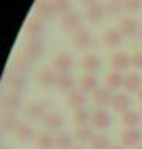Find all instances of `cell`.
<instances>
[{
    "label": "cell",
    "mask_w": 142,
    "mask_h": 149,
    "mask_svg": "<svg viewBox=\"0 0 142 149\" xmlns=\"http://www.w3.org/2000/svg\"><path fill=\"white\" fill-rule=\"evenodd\" d=\"M8 86L12 88V91H23V88L26 86V81H25V78H23V74H13L10 80H8Z\"/></svg>",
    "instance_id": "obj_32"
},
{
    "label": "cell",
    "mask_w": 142,
    "mask_h": 149,
    "mask_svg": "<svg viewBox=\"0 0 142 149\" xmlns=\"http://www.w3.org/2000/svg\"><path fill=\"white\" fill-rule=\"evenodd\" d=\"M71 149H83V148H79V146H73Z\"/></svg>",
    "instance_id": "obj_42"
},
{
    "label": "cell",
    "mask_w": 142,
    "mask_h": 149,
    "mask_svg": "<svg viewBox=\"0 0 142 149\" xmlns=\"http://www.w3.org/2000/svg\"><path fill=\"white\" fill-rule=\"evenodd\" d=\"M17 126H18V121L15 119V116H12V114H7V116H3V119H2V129L3 131H7V133H15Z\"/></svg>",
    "instance_id": "obj_34"
},
{
    "label": "cell",
    "mask_w": 142,
    "mask_h": 149,
    "mask_svg": "<svg viewBox=\"0 0 142 149\" xmlns=\"http://www.w3.org/2000/svg\"><path fill=\"white\" fill-rule=\"evenodd\" d=\"M26 116L32 118V119H40V118H45V103L43 101H35L30 103L25 109Z\"/></svg>",
    "instance_id": "obj_16"
},
{
    "label": "cell",
    "mask_w": 142,
    "mask_h": 149,
    "mask_svg": "<svg viewBox=\"0 0 142 149\" xmlns=\"http://www.w3.org/2000/svg\"><path fill=\"white\" fill-rule=\"evenodd\" d=\"M122 86H124V90L129 91V93H136V91L141 90L142 78L137 73H131V74H127L126 78H124V85Z\"/></svg>",
    "instance_id": "obj_14"
},
{
    "label": "cell",
    "mask_w": 142,
    "mask_h": 149,
    "mask_svg": "<svg viewBox=\"0 0 142 149\" xmlns=\"http://www.w3.org/2000/svg\"><path fill=\"white\" fill-rule=\"evenodd\" d=\"M142 0H122V8L129 13H136L141 10Z\"/></svg>",
    "instance_id": "obj_36"
},
{
    "label": "cell",
    "mask_w": 142,
    "mask_h": 149,
    "mask_svg": "<svg viewBox=\"0 0 142 149\" xmlns=\"http://www.w3.org/2000/svg\"><path fill=\"white\" fill-rule=\"evenodd\" d=\"M131 66L136 70H142V52H137L131 56Z\"/></svg>",
    "instance_id": "obj_37"
},
{
    "label": "cell",
    "mask_w": 142,
    "mask_h": 149,
    "mask_svg": "<svg viewBox=\"0 0 142 149\" xmlns=\"http://www.w3.org/2000/svg\"><path fill=\"white\" fill-rule=\"evenodd\" d=\"M20 103H21V96L18 91H10L3 100V104H5L7 109H17L20 106Z\"/></svg>",
    "instance_id": "obj_27"
},
{
    "label": "cell",
    "mask_w": 142,
    "mask_h": 149,
    "mask_svg": "<svg viewBox=\"0 0 142 149\" xmlns=\"http://www.w3.org/2000/svg\"><path fill=\"white\" fill-rule=\"evenodd\" d=\"M139 116H141V119H142V109H141V113H139Z\"/></svg>",
    "instance_id": "obj_43"
},
{
    "label": "cell",
    "mask_w": 142,
    "mask_h": 149,
    "mask_svg": "<svg viewBox=\"0 0 142 149\" xmlns=\"http://www.w3.org/2000/svg\"><path fill=\"white\" fill-rule=\"evenodd\" d=\"M111 106L112 109L117 113H126L131 106V100L129 96H126L124 93H117V95L112 96V101H111Z\"/></svg>",
    "instance_id": "obj_11"
},
{
    "label": "cell",
    "mask_w": 142,
    "mask_h": 149,
    "mask_svg": "<svg viewBox=\"0 0 142 149\" xmlns=\"http://www.w3.org/2000/svg\"><path fill=\"white\" fill-rule=\"evenodd\" d=\"M43 30H45V27H43L42 20H32V22H28V25H26V33L33 35V37H40L43 33Z\"/></svg>",
    "instance_id": "obj_33"
},
{
    "label": "cell",
    "mask_w": 142,
    "mask_h": 149,
    "mask_svg": "<svg viewBox=\"0 0 142 149\" xmlns=\"http://www.w3.org/2000/svg\"><path fill=\"white\" fill-rule=\"evenodd\" d=\"M55 148L56 149H71L73 148V139L66 133H61L55 138Z\"/></svg>",
    "instance_id": "obj_30"
},
{
    "label": "cell",
    "mask_w": 142,
    "mask_h": 149,
    "mask_svg": "<svg viewBox=\"0 0 142 149\" xmlns=\"http://www.w3.org/2000/svg\"><path fill=\"white\" fill-rule=\"evenodd\" d=\"M124 10L122 8V2L121 0H109V2H106L104 3V12L106 15H119L121 12Z\"/></svg>",
    "instance_id": "obj_29"
},
{
    "label": "cell",
    "mask_w": 142,
    "mask_h": 149,
    "mask_svg": "<svg viewBox=\"0 0 142 149\" xmlns=\"http://www.w3.org/2000/svg\"><path fill=\"white\" fill-rule=\"evenodd\" d=\"M98 90V78L93 76V74H84L79 78V91L83 93H89V91H94Z\"/></svg>",
    "instance_id": "obj_15"
},
{
    "label": "cell",
    "mask_w": 142,
    "mask_h": 149,
    "mask_svg": "<svg viewBox=\"0 0 142 149\" xmlns=\"http://www.w3.org/2000/svg\"><path fill=\"white\" fill-rule=\"evenodd\" d=\"M15 136L18 141L21 143H26V141H30L33 138V129L32 126L28 124V123H18V126L15 129Z\"/></svg>",
    "instance_id": "obj_19"
},
{
    "label": "cell",
    "mask_w": 142,
    "mask_h": 149,
    "mask_svg": "<svg viewBox=\"0 0 142 149\" xmlns=\"http://www.w3.org/2000/svg\"><path fill=\"white\" fill-rule=\"evenodd\" d=\"M56 86H58L60 90H63V91H71L73 90V86H74V80H73V76L69 73H60L58 74V78H56Z\"/></svg>",
    "instance_id": "obj_23"
},
{
    "label": "cell",
    "mask_w": 142,
    "mask_h": 149,
    "mask_svg": "<svg viewBox=\"0 0 142 149\" xmlns=\"http://www.w3.org/2000/svg\"><path fill=\"white\" fill-rule=\"evenodd\" d=\"M43 53V40L40 37H32L25 45V55L28 58H38Z\"/></svg>",
    "instance_id": "obj_5"
},
{
    "label": "cell",
    "mask_w": 142,
    "mask_h": 149,
    "mask_svg": "<svg viewBox=\"0 0 142 149\" xmlns=\"http://www.w3.org/2000/svg\"><path fill=\"white\" fill-rule=\"evenodd\" d=\"M124 85V78L119 71H111L106 74V86L107 90H117L119 86Z\"/></svg>",
    "instance_id": "obj_22"
},
{
    "label": "cell",
    "mask_w": 142,
    "mask_h": 149,
    "mask_svg": "<svg viewBox=\"0 0 142 149\" xmlns=\"http://www.w3.org/2000/svg\"><path fill=\"white\" fill-rule=\"evenodd\" d=\"M73 65L74 60L69 53H60L53 60V70L58 71V73H68L69 70L73 68Z\"/></svg>",
    "instance_id": "obj_2"
},
{
    "label": "cell",
    "mask_w": 142,
    "mask_h": 149,
    "mask_svg": "<svg viewBox=\"0 0 142 149\" xmlns=\"http://www.w3.org/2000/svg\"><path fill=\"white\" fill-rule=\"evenodd\" d=\"M106 15L104 12V3H94V5L88 7V10H86V18L89 22H99L103 17Z\"/></svg>",
    "instance_id": "obj_20"
},
{
    "label": "cell",
    "mask_w": 142,
    "mask_h": 149,
    "mask_svg": "<svg viewBox=\"0 0 142 149\" xmlns=\"http://www.w3.org/2000/svg\"><path fill=\"white\" fill-rule=\"evenodd\" d=\"M109 61H111V66L114 68V71H119V73L131 66V56H129L127 53H124V52L114 53L112 56H111Z\"/></svg>",
    "instance_id": "obj_7"
},
{
    "label": "cell",
    "mask_w": 142,
    "mask_h": 149,
    "mask_svg": "<svg viewBox=\"0 0 142 149\" xmlns=\"http://www.w3.org/2000/svg\"><path fill=\"white\" fill-rule=\"evenodd\" d=\"M139 30H141L139 23L131 17H126L119 22V32H121L122 37H134V35L139 33Z\"/></svg>",
    "instance_id": "obj_6"
},
{
    "label": "cell",
    "mask_w": 142,
    "mask_h": 149,
    "mask_svg": "<svg viewBox=\"0 0 142 149\" xmlns=\"http://www.w3.org/2000/svg\"><path fill=\"white\" fill-rule=\"evenodd\" d=\"M15 70L18 71V74H23L28 70V61H26L25 58H18L15 63Z\"/></svg>",
    "instance_id": "obj_38"
},
{
    "label": "cell",
    "mask_w": 142,
    "mask_h": 149,
    "mask_svg": "<svg viewBox=\"0 0 142 149\" xmlns=\"http://www.w3.org/2000/svg\"><path fill=\"white\" fill-rule=\"evenodd\" d=\"M103 42H104L106 47H109V48L119 47L122 42V35L119 32V28H109V30H106L104 35H103Z\"/></svg>",
    "instance_id": "obj_8"
},
{
    "label": "cell",
    "mask_w": 142,
    "mask_h": 149,
    "mask_svg": "<svg viewBox=\"0 0 142 149\" xmlns=\"http://www.w3.org/2000/svg\"><path fill=\"white\" fill-rule=\"evenodd\" d=\"M79 25H81V20H79V15L76 12L69 10V12H66L64 15H61V28H63L64 32L74 33L76 30L81 28Z\"/></svg>",
    "instance_id": "obj_1"
},
{
    "label": "cell",
    "mask_w": 142,
    "mask_h": 149,
    "mask_svg": "<svg viewBox=\"0 0 142 149\" xmlns=\"http://www.w3.org/2000/svg\"><path fill=\"white\" fill-rule=\"evenodd\" d=\"M109 138L107 136H104V134H99V136H94V138L91 139V149H109Z\"/></svg>",
    "instance_id": "obj_31"
},
{
    "label": "cell",
    "mask_w": 142,
    "mask_h": 149,
    "mask_svg": "<svg viewBox=\"0 0 142 149\" xmlns=\"http://www.w3.org/2000/svg\"><path fill=\"white\" fill-rule=\"evenodd\" d=\"M121 143L124 144L126 148H134L137 144H141L142 143V131H139V129H136V128L122 131Z\"/></svg>",
    "instance_id": "obj_4"
},
{
    "label": "cell",
    "mask_w": 142,
    "mask_h": 149,
    "mask_svg": "<svg viewBox=\"0 0 142 149\" xmlns=\"http://www.w3.org/2000/svg\"><path fill=\"white\" fill-rule=\"evenodd\" d=\"M63 118L60 116V114H56V113H46L45 114V118H43V124H45V128L51 129V131H55V129H60L61 126H63Z\"/></svg>",
    "instance_id": "obj_18"
},
{
    "label": "cell",
    "mask_w": 142,
    "mask_h": 149,
    "mask_svg": "<svg viewBox=\"0 0 142 149\" xmlns=\"http://www.w3.org/2000/svg\"><path fill=\"white\" fill-rule=\"evenodd\" d=\"M109 149H124V148H122V146H111Z\"/></svg>",
    "instance_id": "obj_40"
},
{
    "label": "cell",
    "mask_w": 142,
    "mask_h": 149,
    "mask_svg": "<svg viewBox=\"0 0 142 149\" xmlns=\"http://www.w3.org/2000/svg\"><path fill=\"white\" fill-rule=\"evenodd\" d=\"M81 66H83L86 71L94 73V71H98V70L101 68V58L96 56V55H86V56H83V60H81Z\"/></svg>",
    "instance_id": "obj_21"
},
{
    "label": "cell",
    "mask_w": 142,
    "mask_h": 149,
    "mask_svg": "<svg viewBox=\"0 0 142 149\" xmlns=\"http://www.w3.org/2000/svg\"><path fill=\"white\" fill-rule=\"evenodd\" d=\"M94 138V133H93V128H88V126H81L74 131V139L79 141V143H91V139Z\"/></svg>",
    "instance_id": "obj_25"
},
{
    "label": "cell",
    "mask_w": 142,
    "mask_h": 149,
    "mask_svg": "<svg viewBox=\"0 0 142 149\" xmlns=\"http://www.w3.org/2000/svg\"><path fill=\"white\" fill-rule=\"evenodd\" d=\"M137 93H139V100H141V101H142V88H141V90H139V91H137Z\"/></svg>",
    "instance_id": "obj_41"
},
{
    "label": "cell",
    "mask_w": 142,
    "mask_h": 149,
    "mask_svg": "<svg viewBox=\"0 0 142 149\" xmlns=\"http://www.w3.org/2000/svg\"><path fill=\"white\" fill-rule=\"evenodd\" d=\"M91 116H93V113H89L86 108H79V109L74 111L73 121L78 124L79 128H81V126H88V123L91 121Z\"/></svg>",
    "instance_id": "obj_24"
},
{
    "label": "cell",
    "mask_w": 142,
    "mask_h": 149,
    "mask_svg": "<svg viewBox=\"0 0 142 149\" xmlns=\"http://www.w3.org/2000/svg\"><path fill=\"white\" fill-rule=\"evenodd\" d=\"M79 2H81V3H84V5H88V7L98 3V0H79Z\"/></svg>",
    "instance_id": "obj_39"
},
{
    "label": "cell",
    "mask_w": 142,
    "mask_h": 149,
    "mask_svg": "<svg viewBox=\"0 0 142 149\" xmlns=\"http://www.w3.org/2000/svg\"><path fill=\"white\" fill-rule=\"evenodd\" d=\"M51 7L55 13L64 15L66 12H69V0H51Z\"/></svg>",
    "instance_id": "obj_35"
},
{
    "label": "cell",
    "mask_w": 142,
    "mask_h": 149,
    "mask_svg": "<svg viewBox=\"0 0 142 149\" xmlns=\"http://www.w3.org/2000/svg\"><path fill=\"white\" fill-rule=\"evenodd\" d=\"M121 121H122V124H124L126 128L132 129V128H136V126L142 121V119H141V116H139L137 113H134V111H126V113H122Z\"/></svg>",
    "instance_id": "obj_26"
},
{
    "label": "cell",
    "mask_w": 142,
    "mask_h": 149,
    "mask_svg": "<svg viewBox=\"0 0 142 149\" xmlns=\"http://www.w3.org/2000/svg\"><path fill=\"white\" fill-rule=\"evenodd\" d=\"M35 143L40 149H50L51 146H55V138L48 133H40L35 139Z\"/></svg>",
    "instance_id": "obj_28"
},
{
    "label": "cell",
    "mask_w": 142,
    "mask_h": 149,
    "mask_svg": "<svg viewBox=\"0 0 142 149\" xmlns=\"http://www.w3.org/2000/svg\"><path fill=\"white\" fill-rule=\"evenodd\" d=\"M73 45L79 50L89 47L91 45V33L86 30V28H79L73 33Z\"/></svg>",
    "instance_id": "obj_10"
},
{
    "label": "cell",
    "mask_w": 142,
    "mask_h": 149,
    "mask_svg": "<svg viewBox=\"0 0 142 149\" xmlns=\"http://www.w3.org/2000/svg\"><path fill=\"white\" fill-rule=\"evenodd\" d=\"M35 12L38 15V20H46L55 13L51 7V0H38L35 5Z\"/></svg>",
    "instance_id": "obj_12"
},
{
    "label": "cell",
    "mask_w": 142,
    "mask_h": 149,
    "mask_svg": "<svg viewBox=\"0 0 142 149\" xmlns=\"http://www.w3.org/2000/svg\"><path fill=\"white\" fill-rule=\"evenodd\" d=\"M139 149H142V148H139Z\"/></svg>",
    "instance_id": "obj_44"
},
{
    "label": "cell",
    "mask_w": 142,
    "mask_h": 149,
    "mask_svg": "<svg viewBox=\"0 0 142 149\" xmlns=\"http://www.w3.org/2000/svg\"><path fill=\"white\" fill-rule=\"evenodd\" d=\"M93 101L98 108H104L107 104H111L112 101V95L107 88H98V90L93 93Z\"/></svg>",
    "instance_id": "obj_9"
},
{
    "label": "cell",
    "mask_w": 142,
    "mask_h": 149,
    "mask_svg": "<svg viewBox=\"0 0 142 149\" xmlns=\"http://www.w3.org/2000/svg\"><path fill=\"white\" fill-rule=\"evenodd\" d=\"M66 100H68V104L74 109H79V108H83L86 104V95L83 91H74V90L69 91Z\"/></svg>",
    "instance_id": "obj_17"
},
{
    "label": "cell",
    "mask_w": 142,
    "mask_h": 149,
    "mask_svg": "<svg viewBox=\"0 0 142 149\" xmlns=\"http://www.w3.org/2000/svg\"><path fill=\"white\" fill-rule=\"evenodd\" d=\"M91 124L94 129H107L111 126V116L109 113L104 111L103 108H98L93 116H91Z\"/></svg>",
    "instance_id": "obj_3"
},
{
    "label": "cell",
    "mask_w": 142,
    "mask_h": 149,
    "mask_svg": "<svg viewBox=\"0 0 142 149\" xmlns=\"http://www.w3.org/2000/svg\"><path fill=\"white\" fill-rule=\"evenodd\" d=\"M56 78H58V74L55 73V70H51V68L42 70L40 74H38V81H40V85L45 86V88H50V86L56 85Z\"/></svg>",
    "instance_id": "obj_13"
}]
</instances>
